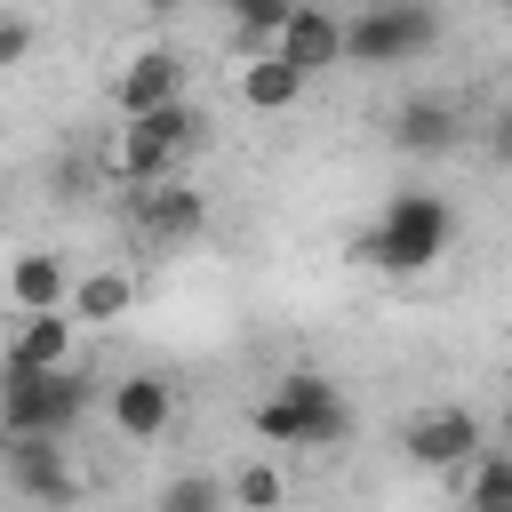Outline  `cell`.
Instances as JSON below:
<instances>
[{
	"mask_svg": "<svg viewBox=\"0 0 512 512\" xmlns=\"http://www.w3.org/2000/svg\"><path fill=\"white\" fill-rule=\"evenodd\" d=\"M448 240H456V208H448L440 192H400V200H384V216L368 224V240H360L352 256L376 264V272L416 280V272H432V264L448 256Z\"/></svg>",
	"mask_w": 512,
	"mask_h": 512,
	"instance_id": "1",
	"label": "cell"
},
{
	"mask_svg": "<svg viewBox=\"0 0 512 512\" xmlns=\"http://www.w3.org/2000/svg\"><path fill=\"white\" fill-rule=\"evenodd\" d=\"M256 440H272V448H344L352 440V408H344V392L328 376L288 368L256 400Z\"/></svg>",
	"mask_w": 512,
	"mask_h": 512,
	"instance_id": "2",
	"label": "cell"
},
{
	"mask_svg": "<svg viewBox=\"0 0 512 512\" xmlns=\"http://www.w3.org/2000/svg\"><path fill=\"white\" fill-rule=\"evenodd\" d=\"M0 424H8V440H64L80 416H88V400H96V384H88V368H16V360H0Z\"/></svg>",
	"mask_w": 512,
	"mask_h": 512,
	"instance_id": "3",
	"label": "cell"
},
{
	"mask_svg": "<svg viewBox=\"0 0 512 512\" xmlns=\"http://www.w3.org/2000/svg\"><path fill=\"white\" fill-rule=\"evenodd\" d=\"M432 40H440L432 0H368L344 24V64H416Z\"/></svg>",
	"mask_w": 512,
	"mask_h": 512,
	"instance_id": "4",
	"label": "cell"
},
{
	"mask_svg": "<svg viewBox=\"0 0 512 512\" xmlns=\"http://www.w3.org/2000/svg\"><path fill=\"white\" fill-rule=\"evenodd\" d=\"M200 136H208L200 104H160V112L128 120V128H120V184H128V192L168 184V176H176V160H184Z\"/></svg>",
	"mask_w": 512,
	"mask_h": 512,
	"instance_id": "5",
	"label": "cell"
},
{
	"mask_svg": "<svg viewBox=\"0 0 512 512\" xmlns=\"http://www.w3.org/2000/svg\"><path fill=\"white\" fill-rule=\"evenodd\" d=\"M408 464L416 472H456V464H480V416L472 408H424L408 432H400Z\"/></svg>",
	"mask_w": 512,
	"mask_h": 512,
	"instance_id": "6",
	"label": "cell"
},
{
	"mask_svg": "<svg viewBox=\"0 0 512 512\" xmlns=\"http://www.w3.org/2000/svg\"><path fill=\"white\" fill-rule=\"evenodd\" d=\"M112 104H120V120H144V112H160V104H184V56H176V48L128 56V72L112 80Z\"/></svg>",
	"mask_w": 512,
	"mask_h": 512,
	"instance_id": "7",
	"label": "cell"
},
{
	"mask_svg": "<svg viewBox=\"0 0 512 512\" xmlns=\"http://www.w3.org/2000/svg\"><path fill=\"white\" fill-rule=\"evenodd\" d=\"M384 136H392V152H408V160H440V152H456L464 112H456V96H408Z\"/></svg>",
	"mask_w": 512,
	"mask_h": 512,
	"instance_id": "8",
	"label": "cell"
},
{
	"mask_svg": "<svg viewBox=\"0 0 512 512\" xmlns=\"http://www.w3.org/2000/svg\"><path fill=\"white\" fill-rule=\"evenodd\" d=\"M128 216H136V232L144 240H192L200 224H208V200L192 192V184H144V192H128Z\"/></svg>",
	"mask_w": 512,
	"mask_h": 512,
	"instance_id": "9",
	"label": "cell"
},
{
	"mask_svg": "<svg viewBox=\"0 0 512 512\" xmlns=\"http://www.w3.org/2000/svg\"><path fill=\"white\" fill-rule=\"evenodd\" d=\"M272 56H288L304 80H320L328 64H344V16H328L320 0H304L296 16H288V32H280V48Z\"/></svg>",
	"mask_w": 512,
	"mask_h": 512,
	"instance_id": "10",
	"label": "cell"
},
{
	"mask_svg": "<svg viewBox=\"0 0 512 512\" xmlns=\"http://www.w3.org/2000/svg\"><path fill=\"white\" fill-rule=\"evenodd\" d=\"M8 480L32 504H72L80 496V480L64 464V440H8Z\"/></svg>",
	"mask_w": 512,
	"mask_h": 512,
	"instance_id": "11",
	"label": "cell"
},
{
	"mask_svg": "<svg viewBox=\"0 0 512 512\" xmlns=\"http://www.w3.org/2000/svg\"><path fill=\"white\" fill-rule=\"evenodd\" d=\"M168 416H176L168 376H120V384H112V424H120L128 440H160Z\"/></svg>",
	"mask_w": 512,
	"mask_h": 512,
	"instance_id": "12",
	"label": "cell"
},
{
	"mask_svg": "<svg viewBox=\"0 0 512 512\" xmlns=\"http://www.w3.org/2000/svg\"><path fill=\"white\" fill-rule=\"evenodd\" d=\"M72 312H16V336H8V360L16 368H72Z\"/></svg>",
	"mask_w": 512,
	"mask_h": 512,
	"instance_id": "13",
	"label": "cell"
},
{
	"mask_svg": "<svg viewBox=\"0 0 512 512\" xmlns=\"http://www.w3.org/2000/svg\"><path fill=\"white\" fill-rule=\"evenodd\" d=\"M72 288H80V280H64V256H48V248L16 256V272H8L16 312H72Z\"/></svg>",
	"mask_w": 512,
	"mask_h": 512,
	"instance_id": "14",
	"label": "cell"
},
{
	"mask_svg": "<svg viewBox=\"0 0 512 512\" xmlns=\"http://www.w3.org/2000/svg\"><path fill=\"white\" fill-rule=\"evenodd\" d=\"M296 96H304V72H296L288 56H256V64L240 72V104H248V112H288Z\"/></svg>",
	"mask_w": 512,
	"mask_h": 512,
	"instance_id": "15",
	"label": "cell"
},
{
	"mask_svg": "<svg viewBox=\"0 0 512 512\" xmlns=\"http://www.w3.org/2000/svg\"><path fill=\"white\" fill-rule=\"evenodd\" d=\"M304 0H224V16H232V40L240 48H280V32H288V16H296Z\"/></svg>",
	"mask_w": 512,
	"mask_h": 512,
	"instance_id": "16",
	"label": "cell"
},
{
	"mask_svg": "<svg viewBox=\"0 0 512 512\" xmlns=\"http://www.w3.org/2000/svg\"><path fill=\"white\" fill-rule=\"evenodd\" d=\"M128 304H136V280L128 272H88L72 288V320H120Z\"/></svg>",
	"mask_w": 512,
	"mask_h": 512,
	"instance_id": "17",
	"label": "cell"
},
{
	"mask_svg": "<svg viewBox=\"0 0 512 512\" xmlns=\"http://www.w3.org/2000/svg\"><path fill=\"white\" fill-rule=\"evenodd\" d=\"M224 504H232V488L208 480V472H184V480L160 488V512H224Z\"/></svg>",
	"mask_w": 512,
	"mask_h": 512,
	"instance_id": "18",
	"label": "cell"
},
{
	"mask_svg": "<svg viewBox=\"0 0 512 512\" xmlns=\"http://www.w3.org/2000/svg\"><path fill=\"white\" fill-rule=\"evenodd\" d=\"M472 512H512V448L472 464Z\"/></svg>",
	"mask_w": 512,
	"mask_h": 512,
	"instance_id": "19",
	"label": "cell"
},
{
	"mask_svg": "<svg viewBox=\"0 0 512 512\" xmlns=\"http://www.w3.org/2000/svg\"><path fill=\"white\" fill-rule=\"evenodd\" d=\"M232 504H240V512H280V504H288V480H280L272 464H248V472L232 480Z\"/></svg>",
	"mask_w": 512,
	"mask_h": 512,
	"instance_id": "20",
	"label": "cell"
},
{
	"mask_svg": "<svg viewBox=\"0 0 512 512\" xmlns=\"http://www.w3.org/2000/svg\"><path fill=\"white\" fill-rule=\"evenodd\" d=\"M24 56H32V16L8 8V16H0V64H24Z\"/></svg>",
	"mask_w": 512,
	"mask_h": 512,
	"instance_id": "21",
	"label": "cell"
},
{
	"mask_svg": "<svg viewBox=\"0 0 512 512\" xmlns=\"http://www.w3.org/2000/svg\"><path fill=\"white\" fill-rule=\"evenodd\" d=\"M496 152L512 160V88H504V120H496Z\"/></svg>",
	"mask_w": 512,
	"mask_h": 512,
	"instance_id": "22",
	"label": "cell"
},
{
	"mask_svg": "<svg viewBox=\"0 0 512 512\" xmlns=\"http://www.w3.org/2000/svg\"><path fill=\"white\" fill-rule=\"evenodd\" d=\"M144 8H152V16H176V8H184V0H144Z\"/></svg>",
	"mask_w": 512,
	"mask_h": 512,
	"instance_id": "23",
	"label": "cell"
},
{
	"mask_svg": "<svg viewBox=\"0 0 512 512\" xmlns=\"http://www.w3.org/2000/svg\"><path fill=\"white\" fill-rule=\"evenodd\" d=\"M504 8H512V0H504Z\"/></svg>",
	"mask_w": 512,
	"mask_h": 512,
	"instance_id": "24",
	"label": "cell"
}]
</instances>
